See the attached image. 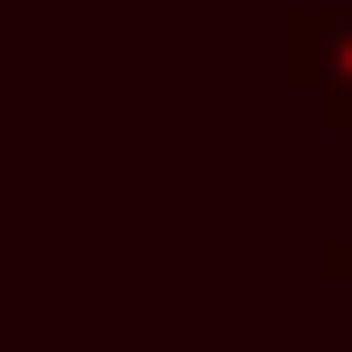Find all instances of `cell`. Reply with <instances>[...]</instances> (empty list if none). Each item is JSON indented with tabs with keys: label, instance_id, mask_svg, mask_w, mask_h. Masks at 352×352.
<instances>
[{
	"label": "cell",
	"instance_id": "obj_1",
	"mask_svg": "<svg viewBox=\"0 0 352 352\" xmlns=\"http://www.w3.org/2000/svg\"><path fill=\"white\" fill-rule=\"evenodd\" d=\"M285 84L311 93L319 118L352 135V9H294L285 17Z\"/></svg>",
	"mask_w": 352,
	"mask_h": 352
},
{
	"label": "cell",
	"instance_id": "obj_2",
	"mask_svg": "<svg viewBox=\"0 0 352 352\" xmlns=\"http://www.w3.org/2000/svg\"><path fill=\"white\" fill-rule=\"evenodd\" d=\"M319 269H327V277H336V285H352V235H336V243H327V252H319Z\"/></svg>",
	"mask_w": 352,
	"mask_h": 352
}]
</instances>
